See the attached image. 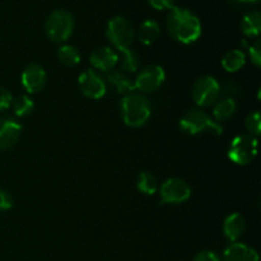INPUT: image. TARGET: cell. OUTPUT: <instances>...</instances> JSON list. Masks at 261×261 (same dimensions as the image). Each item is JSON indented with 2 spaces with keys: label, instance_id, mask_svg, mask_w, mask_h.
I'll use <instances>...</instances> for the list:
<instances>
[{
  "label": "cell",
  "instance_id": "cell-1",
  "mask_svg": "<svg viewBox=\"0 0 261 261\" xmlns=\"http://www.w3.org/2000/svg\"><path fill=\"white\" fill-rule=\"evenodd\" d=\"M167 30L173 40L190 45L201 36L200 19L186 8L173 7L167 15Z\"/></svg>",
  "mask_w": 261,
  "mask_h": 261
},
{
  "label": "cell",
  "instance_id": "cell-2",
  "mask_svg": "<svg viewBox=\"0 0 261 261\" xmlns=\"http://www.w3.org/2000/svg\"><path fill=\"white\" fill-rule=\"evenodd\" d=\"M121 116L125 125L130 127H140L150 117V103L143 94L130 93L121 99Z\"/></svg>",
  "mask_w": 261,
  "mask_h": 261
},
{
  "label": "cell",
  "instance_id": "cell-3",
  "mask_svg": "<svg viewBox=\"0 0 261 261\" xmlns=\"http://www.w3.org/2000/svg\"><path fill=\"white\" fill-rule=\"evenodd\" d=\"M180 129L190 135L208 133V134L218 137L223 133V127L219 122L212 119L211 115L206 114L205 111L198 109L189 110L182 115V117L180 119Z\"/></svg>",
  "mask_w": 261,
  "mask_h": 261
},
{
  "label": "cell",
  "instance_id": "cell-4",
  "mask_svg": "<svg viewBox=\"0 0 261 261\" xmlns=\"http://www.w3.org/2000/svg\"><path fill=\"white\" fill-rule=\"evenodd\" d=\"M74 31V17L64 9H56L50 13L45 23L46 36L54 42H64Z\"/></svg>",
  "mask_w": 261,
  "mask_h": 261
},
{
  "label": "cell",
  "instance_id": "cell-5",
  "mask_svg": "<svg viewBox=\"0 0 261 261\" xmlns=\"http://www.w3.org/2000/svg\"><path fill=\"white\" fill-rule=\"evenodd\" d=\"M106 36L110 42L120 51L130 48V45L134 41L135 31L132 23L124 17H114L109 20L106 28Z\"/></svg>",
  "mask_w": 261,
  "mask_h": 261
},
{
  "label": "cell",
  "instance_id": "cell-6",
  "mask_svg": "<svg viewBox=\"0 0 261 261\" xmlns=\"http://www.w3.org/2000/svg\"><path fill=\"white\" fill-rule=\"evenodd\" d=\"M257 154V139L251 134H242L234 138L228 150V157L236 165H249Z\"/></svg>",
  "mask_w": 261,
  "mask_h": 261
},
{
  "label": "cell",
  "instance_id": "cell-7",
  "mask_svg": "<svg viewBox=\"0 0 261 261\" xmlns=\"http://www.w3.org/2000/svg\"><path fill=\"white\" fill-rule=\"evenodd\" d=\"M221 94V87L214 76L204 75L196 79L191 89V96L200 107H209L216 103Z\"/></svg>",
  "mask_w": 261,
  "mask_h": 261
},
{
  "label": "cell",
  "instance_id": "cell-8",
  "mask_svg": "<svg viewBox=\"0 0 261 261\" xmlns=\"http://www.w3.org/2000/svg\"><path fill=\"white\" fill-rule=\"evenodd\" d=\"M160 196L162 204H181L191 196V188L182 178H168L161 186Z\"/></svg>",
  "mask_w": 261,
  "mask_h": 261
},
{
  "label": "cell",
  "instance_id": "cell-9",
  "mask_svg": "<svg viewBox=\"0 0 261 261\" xmlns=\"http://www.w3.org/2000/svg\"><path fill=\"white\" fill-rule=\"evenodd\" d=\"M165 79L166 74L162 66L149 65L139 71L134 81V87L143 92H154L162 86Z\"/></svg>",
  "mask_w": 261,
  "mask_h": 261
},
{
  "label": "cell",
  "instance_id": "cell-10",
  "mask_svg": "<svg viewBox=\"0 0 261 261\" xmlns=\"http://www.w3.org/2000/svg\"><path fill=\"white\" fill-rule=\"evenodd\" d=\"M78 86L82 93L91 99H99L106 94V83L97 71L88 69L78 78Z\"/></svg>",
  "mask_w": 261,
  "mask_h": 261
},
{
  "label": "cell",
  "instance_id": "cell-11",
  "mask_svg": "<svg viewBox=\"0 0 261 261\" xmlns=\"http://www.w3.org/2000/svg\"><path fill=\"white\" fill-rule=\"evenodd\" d=\"M22 133V125L10 116H0V149L12 148L18 142Z\"/></svg>",
  "mask_w": 261,
  "mask_h": 261
},
{
  "label": "cell",
  "instance_id": "cell-12",
  "mask_svg": "<svg viewBox=\"0 0 261 261\" xmlns=\"http://www.w3.org/2000/svg\"><path fill=\"white\" fill-rule=\"evenodd\" d=\"M22 86L28 93L40 92L46 84V71L38 64H31L23 70L20 76Z\"/></svg>",
  "mask_w": 261,
  "mask_h": 261
},
{
  "label": "cell",
  "instance_id": "cell-13",
  "mask_svg": "<svg viewBox=\"0 0 261 261\" xmlns=\"http://www.w3.org/2000/svg\"><path fill=\"white\" fill-rule=\"evenodd\" d=\"M89 61L93 65V68L102 71H110L114 70L115 66L117 65L119 56L111 47L103 46V47L94 48L92 51L91 56H89Z\"/></svg>",
  "mask_w": 261,
  "mask_h": 261
},
{
  "label": "cell",
  "instance_id": "cell-14",
  "mask_svg": "<svg viewBox=\"0 0 261 261\" xmlns=\"http://www.w3.org/2000/svg\"><path fill=\"white\" fill-rule=\"evenodd\" d=\"M222 261H259V254L241 242H232L226 247Z\"/></svg>",
  "mask_w": 261,
  "mask_h": 261
},
{
  "label": "cell",
  "instance_id": "cell-15",
  "mask_svg": "<svg viewBox=\"0 0 261 261\" xmlns=\"http://www.w3.org/2000/svg\"><path fill=\"white\" fill-rule=\"evenodd\" d=\"M246 229L244 217L240 213L229 214L223 223V233L231 242H237V240L244 234Z\"/></svg>",
  "mask_w": 261,
  "mask_h": 261
},
{
  "label": "cell",
  "instance_id": "cell-16",
  "mask_svg": "<svg viewBox=\"0 0 261 261\" xmlns=\"http://www.w3.org/2000/svg\"><path fill=\"white\" fill-rule=\"evenodd\" d=\"M161 35V28L155 20L147 19L139 25L138 28V40L145 46H149L157 41V38Z\"/></svg>",
  "mask_w": 261,
  "mask_h": 261
},
{
  "label": "cell",
  "instance_id": "cell-17",
  "mask_svg": "<svg viewBox=\"0 0 261 261\" xmlns=\"http://www.w3.org/2000/svg\"><path fill=\"white\" fill-rule=\"evenodd\" d=\"M241 31L247 37H256L261 32V14L257 10L246 13L241 20Z\"/></svg>",
  "mask_w": 261,
  "mask_h": 261
},
{
  "label": "cell",
  "instance_id": "cell-18",
  "mask_svg": "<svg viewBox=\"0 0 261 261\" xmlns=\"http://www.w3.org/2000/svg\"><path fill=\"white\" fill-rule=\"evenodd\" d=\"M107 81L115 87L119 93H133L135 89L134 81L126 76V74L122 71L117 70H110L107 71Z\"/></svg>",
  "mask_w": 261,
  "mask_h": 261
},
{
  "label": "cell",
  "instance_id": "cell-19",
  "mask_svg": "<svg viewBox=\"0 0 261 261\" xmlns=\"http://www.w3.org/2000/svg\"><path fill=\"white\" fill-rule=\"evenodd\" d=\"M246 63V55L241 50H231L222 59V66L229 73L239 71Z\"/></svg>",
  "mask_w": 261,
  "mask_h": 261
},
{
  "label": "cell",
  "instance_id": "cell-20",
  "mask_svg": "<svg viewBox=\"0 0 261 261\" xmlns=\"http://www.w3.org/2000/svg\"><path fill=\"white\" fill-rule=\"evenodd\" d=\"M236 102L232 98H224L222 101L217 102L216 106H214L213 115L216 121H226V120L231 119L232 116L236 112Z\"/></svg>",
  "mask_w": 261,
  "mask_h": 261
},
{
  "label": "cell",
  "instance_id": "cell-21",
  "mask_svg": "<svg viewBox=\"0 0 261 261\" xmlns=\"http://www.w3.org/2000/svg\"><path fill=\"white\" fill-rule=\"evenodd\" d=\"M58 59L63 65L73 68V66L78 65L81 61V54H79L78 48L74 46L64 45L58 50Z\"/></svg>",
  "mask_w": 261,
  "mask_h": 261
},
{
  "label": "cell",
  "instance_id": "cell-22",
  "mask_svg": "<svg viewBox=\"0 0 261 261\" xmlns=\"http://www.w3.org/2000/svg\"><path fill=\"white\" fill-rule=\"evenodd\" d=\"M137 188L140 193L145 194V195H153L158 190L157 178L150 172L139 173L137 181Z\"/></svg>",
  "mask_w": 261,
  "mask_h": 261
},
{
  "label": "cell",
  "instance_id": "cell-23",
  "mask_svg": "<svg viewBox=\"0 0 261 261\" xmlns=\"http://www.w3.org/2000/svg\"><path fill=\"white\" fill-rule=\"evenodd\" d=\"M12 106L13 110H14V114L18 117H24L28 116L33 111L35 105H33V101L27 94H19L15 98H13Z\"/></svg>",
  "mask_w": 261,
  "mask_h": 261
},
{
  "label": "cell",
  "instance_id": "cell-24",
  "mask_svg": "<svg viewBox=\"0 0 261 261\" xmlns=\"http://www.w3.org/2000/svg\"><path fill=\"white\" fill-rule=\"evenodd\" d=\"M122 70L125 73H135L139 68V58H138L137 54L132 50V48H127V50L122 51Z\"/></svg>",
  "mask_w": 261,
  "mask_h": 261
},
{
  "label": "cell",
  "instance_id": "cell-25",
  "mask_svg": "<svg viewBox=\"0 0 261 261\" xmlns=\"http://www.w3.org/2000/svg\"><path fill=\"white\" fill-rule=\"evenodd\" d=\"M245 126H246L249 134L257 137L261 132V115L259 111H254L247 115L245 120Z\"/></svg>",
  "mask_w": 261,
  "mask_h": 261
},
{
  "label": "cell",
  "instance_id": "cell-26",
  "mask_svg": "<svg viewBox=\"0 0 261 261\" xmlns=\"http://www.w3.org/2000/svg\"><path fill=\"white\" fill-rule=\"evenodd\" d=\"M249 56L251 59L252 64L257 68L261 66V42L260 40H256L249 47Z\"/></svg>",
  "mask_w": 261,
  "mask_h": 261
},
{
  "label": "cell",
  "instance_id": "cell-27",
  "mask_svg": "<svg viewBox=\"0 0 261 261\" xmlns=\"http://www.w3.org/2000/svg\"><path fill=\"white\" fill-rule=\"evenodd\" d=\"M13 102V96L7 88H3L0 87V111L3 110H8L12 106Z\"/></svg>",
  "mask_w": 261,
  "mask_h": 261
},
{
  "label": "cell",
  "instance_id": "cell-28",
  "mask_svg": "<svg viewBox=\"0 0 261 261\" xmlns=\"http://www.w3.org/2000/svg\"><path fill=\"white\" fill-rule=\"evenodd\" d=\"M147 3L157 10L172 9L175 7V0H147Z\"/></svg>",
  "mask_w": 261,
  "mask_h": 261
},
{
  "label": "cell",
  "instance_id": "cell-29",
  "mask_svg": "<svg viewBox=\"0 0 261 261\" xmlns=\"http://www.w3.org/2000/svg\"><path fill=\"white\" fill-rule=\"evenodd\" d=\"M193 261H222V259L218 256V254H216L214 251L204 250V251L198 252V254L194 256Z\"/></svg>",
  "mask_w": 261,
  "mask_h": 261
},
{
  "label": "cell",
  "instance_id": "cell-30",
  "mask_svg": "<svg viewBox=\"0 0 261 261\" xmlns=\"http://www.w3.org/2000/svg\"><path fill=\"white\" fill-rule=\"evenodd\" d=\"M13 206V198L7 190L0 189V211H8Z\"/></svg>",
  "mask_w": 261,
  "mask_h": 261
},
{
  "label": "cell",
  "instance_id": "cell-31",
  "mask_svg": "<svg viewBox=\"0 0 261 261\" xmlns=\"http://www.w3.org/2000/svg\"><path fill=\"white\" fill-rule=\"evenodd\" d=\"M233 3H239V4H256L260 0H231Z\"/></svg>",
  "mask_w": 261,
  "mask_h": 261
}]
</instances>
